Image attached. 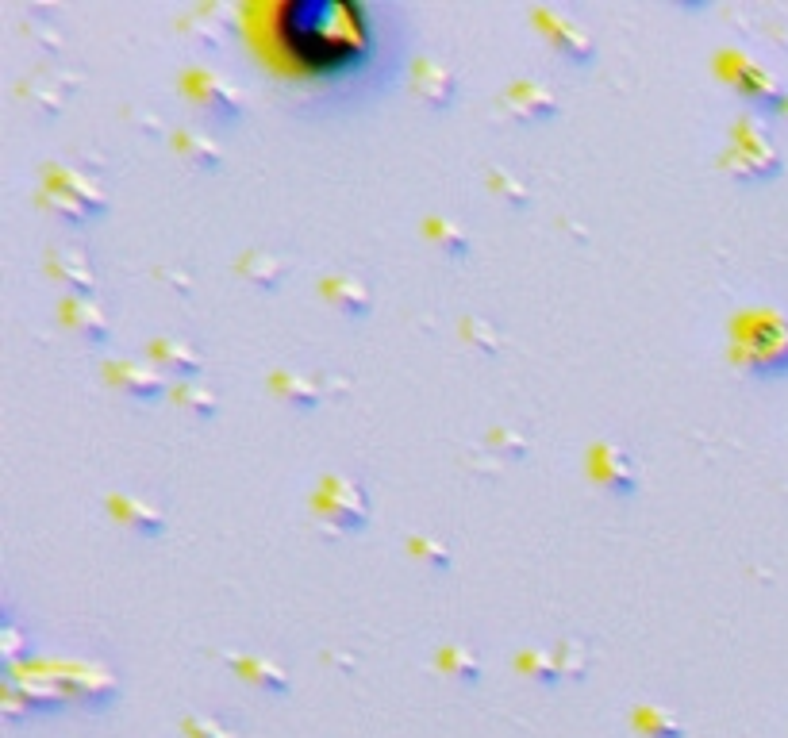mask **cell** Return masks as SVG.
<instances>
[{
  "label": "cell",
  "mask_w": 788,
  "mask_h": 738,
  "mask_svg": "<svg viewBox=\"0 0 788 738\" xmlns=\"http://www.w3.org/2000/svg\"><path fill=\"white\" fill-rule=\"evenodd\" d=\"M373 12L354 0H289L277 12V35L304 74L346 81L373 70Z\"/></svg>",
  "instance_id": "cell-1"
},
{
  "label": "cell",
  "mask_w": 788,
  "mask_h": 738,
  "mask_svg": "<svg viewBox=\"0 0 788 738\" xmlns=\"http://www.w3.org/2000/svg\"><path fill=\"white\" fill-rule=\"evenodd\" d=\"M735 358L754 377H788V316L773 308L742 312L735 323Z\"/></svg>",
  "instance_id": "cell-2"
},
{
  "label": "cell",
  "mask_w": 788,
  "mask_h": 738,
  "mask_svg": "<svg viewBox=\"0 0 788 738\" xmlns=\"http://www.w3.org/2000/svg\"><path fill=\"white\" fill-rule=\"evenodd\" d=\"M312 508H316V516L323 523L343 527V531H358L366 523V516H370V496H366V489L358 481L331 473L312 492Z\"/></svg>",
  "instance_id": "cell-3"
},
{
  "label": "cell",
  "mask_w": 788,
  "mask_h": 738,
  "mask_svg": "<svg viewBox=\"0 0 788 738\" xmlns=\"http://www.w3.org/2000/svg\"><path fill=\"white\" fill-rule=\"evenodd\" d=\"M727 170L735 173L739 181H769V177L781 173V154H777L773 139L765 135L762 127L739 123L735 147L727 150Z\"/></svg>",
  "instance_id": "cell-4"
},
{
  "label": "cell",
  "mask_w": 788,
  "mask_h": 738,
  "mask_svg": "<svg viewBox=\"0 0 788 738\" xmlns=\"http://www.w3.org/2000/svg\"><path fill=\"white\" fill-rule=\"evenodd\" d=\"M50 197H58V212L74 223L89 220V216H97L100 208H104L97 181L77 170H62L58 181H43V200Z\"/></svg>",
  "instance_id": "cell-5"
},
{
  "label": "cell",
  "mask_w": 788,
  "mask_h": 738,
  "mask_svg": "<svg viewBox=\"0 0 788 738\" xmlns=\"http://www.w3.org/2000/svg\"><path fill=\"white\" fill-rule=\"evenodd\" d=\"M535 20H539L542 35L554 43V50H558L566 62H573V66H589L592 54H596V43H592L589 27L569 20L562 12H550V8H539Z\"/></svg>",
  "instance_id": "cell-6"
},
{
  "label": "cell",
  "mask_w": 788,
  "mask_h": 738,
  "mask_svg": "<svg viewBox=\"0 0 788 738\" xmlns=\"http://www.w3.org/2000/svg\"><path fill=\"white\" fill-rule=\"evenodd\" d=\"M185 89H189V97L204 108V116H216V120H223V123L243 116V100L235 93V85H227V81H223L220 74H212V70H193V74L185 77Z\"/></svg>",
  "instance_id": "cell-7"
},
{
  "label": "cell",
  "mask_w": 788,
  "mask_h": 738,
  "mask_svg": "<svg viewBox=\"0 0 788 738\" xmlns=\"http://www.w3.org/2000/svg\"><path fill=\"white\" fill-rule=\"evenodd\" d=\"M589 473L600 489L619 492V496L635 492V481H639V477H635V466H631V458H627V450H619L616 443L592 446L589 450Z\"/></svg>",
  "instance_id": "cell-8"
},
{
  "label": "cell",
  "mask_w": 788,
  "mask_h": 738,
  "mask_svg": "<svg viewBox=\"0 0 788 738\" xmlns=\"http://www.w3.org/2000/svg\"><path fill=\"white\" fill-rule=\"evenodd\" d=\"M504 108H508L516 120L539 123L558 112V100H554V93H550L542 81H519V85H512V89L504 93Z\"/></svg>",
  "instance_id": "cell-9"
},
{
  "label": "cell",
  "mask_w": 788,
  "mask_h": 738,
  "mask_svg": "<svg viewBox=\"0 0 788 738\" xmlns=\"http://www.w3.org/2000/svg\"><path fill=\"white\" fill-rule=\"evenodd\" d=\"M108 377L116 389H124L131 400H154L162 393V369L158 366H139V362H112Z\"/></svg>",
  "instance_id": "cell-10"
},
{
  "label": "cell",
  "mask_w": 788,
  "mask_h": 738,
  "mask_svg": "<svg viewBox=\"0 0 788 738\" xmlns=\"http://www.w3.org/2000/svg\"><path fill=\"white\" fill-rule=\"evenodd\" d=\"M454 89H458V77L454 70H446L443 62H435V58H427V62H419L416 66V93L431 108H446L450 97H454Z\"/></svg>",
  "instance_id": "cell-11"
},
{
  "label": "cell",
  "mask_w": 788,
  "mask_h": 738,
  "mask_svg": "<svg viewBox=\"0 0 788 738\" xmlns=\"http://www.w3.org/2000/svg\"><path fill=\"white\" fill-rule=\"evenodd\" d=\"M150 366H158L162 373H185L189 377L200 369V358L185 339H158L150 346Z\"/></svg>",
  "instance_id": "cell-12"
},
{
  "label": "cell",
  "mask_w": 788,
  "mask_h": 738,
  "mask_svg": "<svg viewBox=\"0 0 788 738\" xmlns=\"http://www.w3.org/2000/svg\"><path fill=\"white\" fill-rule=\"evenodd\" d=\"M62 316H66V323L74 327L81 339H93V343H100V339L108 335V320H104V312H100L93 300L70 296V300L62 304Z\"/></svg>",
  "instance_id": "cell-13"
},
{
  "label": "cell",
  "mask_w": 788,
  "mask_h": 738,
  "mask_svg": "<svg viewBox=\"0 0 788 738\" xmlns=\"http://www.w3.org/2000/svg\"><path fill=\"white\" fill-rule=\"evenodd\" d=\"M112 512L124 519L127 527L143 531V535H158V531H162L158 508H150L147 500H139V496H131V492H116V496H112Z\"/></svg>",
  "instance_id": "cell-14"
},
{
  "label": "cell",
  "mask_w": 788,
  "mask_h": 738,
  "mask_svg": "<svg viewBox=\"0 0 788 738\" xmlns=\"http://www.w3.org/2000/svg\"><path fill=\"white\" fill-rule=\"evenodd\" d=\"M323 289H327V296H335L346 312H362V308L370 304V289H366L358 277H350V273L327 277V285H323Z\"/></svg>",
  "instance_id": "cell-15"
},
{
  "label": "cell",
  "mask_w": 788,
  "mask_h": 738,
  "mask_svg": "<svg viewBox=\"0 0 788 738\" xmlns=\"http://www.w3.org/2000/svg\"><path fill=\"white\" fill-rule=\"evenodd\" d=\"M243 270H247V277L262 281V285H277L281 273H285V258H277L270 250H254V254L243 258Z\"/></svg>",
  "instance_id": "cell-16"
},
{
  "label": "cell",
  "mask_w": 788,
  "mask_h": 738,
  "mask_svg": "<svg viewBox=\"0 0 788 738\" xmlns=\"http://www.w3.org/2000/svg\"><path fill=\"white\" fill-rule=\"evenodd\" d=\"M273 389L285 396V400H293V404H316V400H320V393L312 389V381H304V377L293 373V369L273 373Z\"/></svg>",
  "instance_id": "cell-17"
},
{
  "label": "cell",
  "mask_w": 788,
  "mask_h": 738,
  "mask_svg": "<svg viewBox=\"0 0 788 738\" xmlns=\"http://www.w3.org/2000/svg\"><path fill=\"white\" fill-rule=\"evenodd\" d=\"M427 235L443 246V250H450V254H466L469 235L454 220H446V216H435V220L427 223Z\"/></svg>",
  "instance_id": "cell-18"
},
{
  "label": "cell",
  "mask_w": 788,
  "mask_h": 738,
  "mask_svg": "<svg viewBox=\"0 0 788 738\" xmlns=\"http://www.w3.org/2000/svg\"><path fill=\"white\" fill-rule=\"evenodd\" d=\"M177 147L185 150L193 162H200V166H220V147H216L208 135H200V131H185V135H177Z\"/></svg>",
  "instance_id": "cell-19"
},
{
  "label": "cell",
  "mask_w": 788,
  "mask_h": 738,
  "mask_svg": "<svg viewBox=\"0 0 788 738\" xmlns=\"http://www.w3.org/2000/svg\"><path fill=\"white\" fill-rule=\"evenodd\" d=\"M489 189H493L496 197H504V204H508V208H523V204H527V189H523V181H519V177H512V173L493 170V173H489Z\"/></svg>",
  "instance_id": "cell-20"
},
{
  "label": "cell",
  "mask_w": 788,
  "mask_h": 738,
  "mask_svg": "<svg viewBox=\"0 0 788 738\" xmlns=\"http://www.w3.org/2000/svg\"><path fill=\"white\" fill-rule=\"evenodd\" d=\"M181 404H189L200 419H208L216 412V400H212V393H204V389H181Z\"/></svg>",
  "instance_id": "cell-21"
},
{
  "label": "cell",
  "mask_w": 788,
  "mask_h": 738,
  "mask_svg": "<svg viewBox=\"0 0 788 738\" xmlns=\"http://www.w3.org/2000/svg\"><path fill=\"white\" fill-rule=\"evenodd\" d=\"M781 116H785V120H788V100H785V104H781Z\"/></svg>",
  "instance_id": "cell-22"
}]
</instances>
